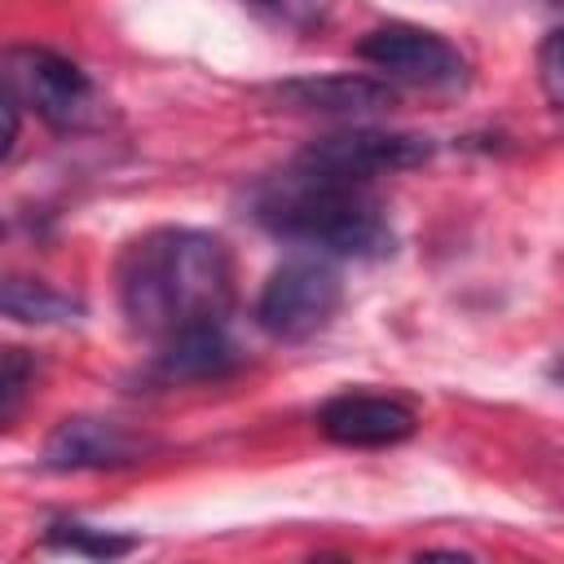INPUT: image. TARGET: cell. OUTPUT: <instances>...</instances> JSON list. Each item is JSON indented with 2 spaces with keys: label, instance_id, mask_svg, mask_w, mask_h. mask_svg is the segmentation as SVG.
<instances>
[{
  "label": "cell",
  "instance_id": "cell-1",
  "mask_svg": "<svg viewBox=\"0 0 564 564\" xmlns=\"http://www.w3.org/2000/svg\"><path fill=\"white\" fill-rule=\"evenodd\" d=\"M234 304L229 247L207 229H150L119 260V308L141 335H172L194 322H216Z\"/></svg>",
  "mask_w": 564,
  "mask_h": 564
},
{
  "label": "cell",
  "instance_id": "cell-2",
  "mask_svg": "<svg viewBox=\"0 0 564 564\" xmlns=\"http://www.w3.org/2000/svg\"><path fill=\"white\" fill-rule=\"evenodd\" d=\"M251 216L269 234L304 242L322 256L375 260L392 251V225L383 216V203L366 185L313 176L304 167L264 181L251 198Z\"/></svg>",
  "mask_w": 564,
  "mask_h": 564
},
{
  "label": "cell",
  "instance_id": "cell-3",
  "mask_svg": "<svg viewBox=\"0 0 564 564\" xmlns=\"http://www.w3.org/2000/svg\"><path fill=\"white\" fill-rule=\"evenodd\" d=\"M339 304H344V278L330 256H317V251L286 256L260 286L256 322L273 339L300 344V339H313L317 330H326L330 317L339 313Z\"/></svg>",
  "mask_w": 564,
  "mask_h": 564
},
{
  "label": "cell",
  "instance_id": "cell-4",
  "mask_svg": "<svg viewBox=\"0 0 564 564\" xmlns=\"http://www.w3.org/2000/svg\"><path fill=\"white\" fill-rule=\"evenodd\" d=\"M436 154V141L423 132H388V128H348V132H330L317 137L295 167L313 172V176H330V181H352L366 185L383 172H405V167H423Z\"/></svg>",
  "mask_w": 564,
  "mask_h": 564
},
{
  "label": "cell",
  "instance_id": "cell-5",
  "mask_svg": "<svg viewBox=\"0 0 564 564\" xmlns=\"http://www.w3.org/2000/svg\"><path fill=\"white\" fill-rule=\"evenodd\" d=\"M9 97H18V106H31L48 128L70 132L84 128L97 110V88L93 79L62 53L53 48H9Z\"/></svg>",
  "mask_w": 564,
  "mask_h": 564
},
{
  "label": "cell",
  "instance_id": "cell-6",
  "mask_svg": "<svg viewBox=\"0 0 564 564\" xmlns=\"http://www.w3.org/2000/svg\"><path fill=\"white\" fill-rule=\"evenodd\" d=\"M357 57L370 62L375 70H383L397 84H414V88H463L467 84V62L463 53L414 22H388L375 26L357 40Z\"/></svg>",
  "mask_w": 564,
  "mask_h": 564
},
{
  "label": "cell",
  "instance_id": "cell-7",
  "mask_svg": "<svg viewBox=\"0 0 564 564\" xmlns=\"http://www.w3.org/2000/svg\"><path fill=\"white\" fill-rule=\"evenodd\" d=\"M317 427L326 441L348 449H388L414 436L419 419L405 401L383 392H339L317 410Z\"/></svg>",
  "mask_w": 564,
  "mask_h": 564
},
{
  "label": "cell",
  "instance_id": "cell-8",
  "mask_svg": "<svg viewBox=\"0 0 564 564\" xmlns=\"http://www.w3.org/2000/svg\"><path fill=\"white\" fill-rule=\"evenodd\" d=\"M150 454L145 436H132L128 427L110 419H62L44 441V467L48 471H88V467H123Z\"/></svg>",
  "mask_w": 564,
  "mask_h": 564
},
{
  "label": "cell",
  "instance_id": "cell-9",
  "mask_svg": "<svg viewBox=\"0 0 564 564\" xmlns=\"http://www.w3.org/2000/svg\"><path fill=\"white\" fill-rule=\"evenodd\" d=\"M242 366V348L225 330V317L216 322H194L172 335H163V348L154 352V379L163 383H207L225 379Z\"/></svg>",
  "mask_w": 564,
  "mask_h": 564
},
{
  "label": "cell",
  "instance_id": "cell-10",
  "mask_svg": "<svg viewBox=\"0 0 564 564\" xmlns=\"http://www.w3.org/2000/svg\"><path fill=\"white\" fill-rule=\"evenodd\" d=\"M273 97L286 101L291 110H322V115H370L388 110L397 101L388 79L370 75H304V79H282L273 84Z\"/></svg>",
  "mask_w": 564,
  "mask_h": 564
},
{
  "label": "cell",
  "instance_id": "cell-11",
  "mask_svg": "<svg viewBox=\"0 0 564 564\" xmlns=\"http://www.w3.org/2000/svg\"><path fill=\"white\" fill-rule=\"evenodd\" d=\"M44 546L70 551V555H88V560H119V555H132L141 546V538L115 533V529H97V524H79V520H53L44 529Z\"/></svg>",
  "mask_w": 564,
  "mask_h": 564
},
{
  "label": "cell",
  "instance_id": "cell-12",
  "mask_svg": "<svg viewBox=\"0 0 564 564\" xmlns=\"http://www.w3.org/2000/svg\"><path fill=\"white\" fill-rule=\"evenodd\" d=\"M4 313L13 322H31V326H44V322H70L79 313V304L44 282H31V278H9L4 282V295H0Z\"/></svg>",
  "mask_w": 564,
  "mask_h": 564
},
{
  "label": "cell",
  "instance_id": "cell-13",
  "mask_svg": "<svg viewBox=\"0 0 564 564\" xmlns=\"http://www.w3.org/2000/svg\"><path fill=\"white\" fill-rule=\"evenodd\" d=\"M31 383H35V357H26V348H4V357H0V423L18 419Z\"/></svg>",
  "mask_w": 564,
  "mask_h": 564
},
{
  "label": "cell",
  "instance_id": "cell-14",
  "mask_svg": "<svg viewBox=\"0 0 564 564\" xmlns=\"http://www.w3.org/2000/svg\"><path fill=\"white\" fill-rule=\"evenodd\" d=\"M538 84L555 106H564V26L538 44Z\"/></svg>",
  "mask_w": 564,
  "mask_h": 564
},
{
  "label": "cell",
  "instance_id": "cell-15",
  "mask_svg": "<svg viewBox=\"0 0 564 564\" xmlns=\"http://www.w3.org/2000/svg\"><path fill=\"white\" fill-rule=\"evenodd\" d=\"M551 379H560V383H564V357H560V361L551 366Z\"/></svg>",
  "mask_w": 564,
  "mask_h": 564
},
{
  "label": "cell",
  "instance_id": "cell-16",
  "mask_svg": "<svg viewBox=\"0 0 564 564\" xmlns=\"http://www.w3.org/2000/svg\"><path fill=\"white\" fill-rule=\"evenodd\" d=\"M251 4H278V9H286V0H251Z\"/></svg>",
  "mask_w": 564,
  "mask_h": 564
}]
</instances>
